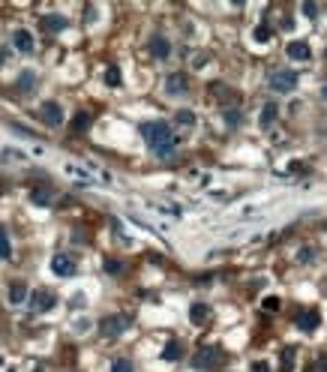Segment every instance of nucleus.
<instances>
[{"label":"nucleus","instance_id":"nucleus-29","mask_svg":"<svg viewBox=\"0 0 327 372\" xmlns=\"http://www.w3.org/2000/svg\"><path fill=\"white\" fill-rule=\"evenodd\" d=\"M225 120H228L231 126H237V120H240V114H237V111H228V114H225Z\"/></svg>","mask_w":327,"mask_h":372},{"label":"nucleus","instance_id":"nucleus-31","mask_svg":"<svg viewBox=\"0 0 327 372\" xmlns=\"http://www.w3.org/2000/svg\"><path fill=\"white\" fill-rule=\"evenodd\" d=\"M252 372H267V366H264V363H255V366H252Z\"/></svg>","mask_w":327,"mask_h":372},{"label":"nucleus","instance_id":"nucleus-8","mask_svg":"<svg viewBox=\"0 0 327 372\" xmlns=\"http://www.w3.org/2000/svg\"><path fill=\"white\" fill-rule=\"evenodd\" d=\"M51 270L57 276H72V273H75V261H72L69 255H54L51 258Z\"/></svg>","mask_w":327,"mask_h":372},{"label":"nucleus","instance_id":"nucleus-18","mask_svg":"<svg viewBox=\"0 0 327 372\" xmlns=\"http://www.w3.org/2000/svg\"><path fill=\"white\" fill-rule=\"evenodd\" d=\"M51 198H54V192L45 189V186H42V189H33V192H30V201H33V204H51Z\"/></svg>","mask_w":327,"mask_h":372},{"label":"nucleus","instance_id":"nucleus-25","mask_svg":"<svg viewBox=\"0 0 327 372\" xmlns=\"http://www.w3.org/2000/svg\"><path fill=\"white\" fill-rule=\"evenodd\" d=\"M105 270L108 273H120V261L117 258H105Z\"/></svg>","mask_w":327,"mask_h":372},{"label":"nucleus","instance_id":"nucleus-16","mask_svg":"<svg viewBox=\"0 0 327 372\" xmlns=\"http://www.w3.org/2000/svg\"><path fill=\"white\" fill-rule=\"evenodd\" d=\"M42 27H45L48 33H57V30L66 27V18H63V15H45V18H42Z\"/></svg>","mask_w":327,"mask_h":372},{"label":"nucleus","instance_id":"nucleus-27","mask_svg":"<svg viewBox=\"0 0 327 372\" xmlns=\"http://www.w3.org/2000/svg\"><path fill=\"white\" fill-rule=\"evenodd\" d=\"M291 357H294V351L288 348V351H285V360H282V372H288V369H291Z\"/></svg>","mask_w":327,"mask_h":372},{"label":"nucleus","instance_id":"nucleus-12","mask_svg":"<svg viewBox=\"0 0 327 372\" xmlns=\"http://www.w3.org/2000/svg\"><path fill=\"white\" fill-rule=\"evenodd\" d=\"M285 51H288V57H291V60H309V57H312V51H309L306 42H291Z\"/></svg>","mask_w":327,"mask_h":372},{"label":"nucleus","instance_id":"nucleus-26","mask_svg":"<svg viewBox=\"0 0 327 372\" xmlns=\"http://www.w3.org/2000/svg\"><path fill=\"white\" fill-rule=\"evenodd\" d=\"M255 39H261V42H264V39H270V27H267V24H261V27L255 30Z\"/></svg>","mask_w":327,"mask_h":372},{"label":"nucleus","instance_id":"nucleus-13","mask_svg":"<svg viewBox=\"0 0 327 372\" xmlns=\"http://www.w3.org/2000/svg\"><path fill=\"white\" fill-rule=\"evenodd\" d=\"M210 318V306L207 303H192V309H189V321L192 324H204Z\"/></svg>","mask_w":327,"mask_h":372},{"label":"nucleus","instance_id":"nucleus-28","mask_svg":"<svg viewBox=\"0 0 327 372\" xmlns=\"http://www.w3.org/2000/svg\"><path fill=\"white\" fill-rule=\"evenodd\" d=\"M303 12H306L309 18H315V15H318V6H315V3H306V6H303Z\"/></svg>","mask_w":327,"mask_h":372},{"label":"nucleus","instance_id":"nucleus-7","mask_svg":"<svg viewBox=\"0 0 327 372\" xmlns=\"http://www.w3.org/2000/svg\"><path fill=\"white\" fill-rule=\"evenodd\" d=\"M165 90H168L171 96L186 93V90H189V78L183 75V72H174V75H168V81H165Z\"/></svg>","mask_w":327,"mask_h":372},{"label":"nucleus","instance_id":"nucleus-14","mask_svg":"<svg viewBox=\"0 0 327 372\" xmlns=\"http://www.w3.org/2000/svg\"><path fill=\"white\" fill-rule=\"evenodd\" d=\"M180 354H183V345H180V339H171V342L162 348V360H180Z\"/></svg>","mask_w":327,"mask_h":372},{"label":"nucleus","instance_id":"nucleus-30","mask_svg":"<svg viewBox=\"0 0 327 372\" xmlns=\"http://www.w3.org/2000/svg\"><path fill=\"white\" fill-rule=\"evenodd\" d=\"M312 255H315V252H312V249H303V252H300V255H297V258H300V261H309V258H312Z\"/></svg>","mask_w":327,"mask_h":372},{"label":"nucleus","instance_id":"nucleus-21","mask_svg":"<svg viewBox=\"0 0 327 372\" xmlns=\"http://www.w3.org/2000/svg\"><path fill=\"white\" fill-rule=\"evenodd\" d=\"M111 372H132V360H126V357H117V360L111 363Z\"/></svg>","mask_w":327,"mask_h":372},{"label":"nucleus","instance_id":"nucleus-4","mask_svg":"<svg viewBox=\"0 0 327 372\" xmlns=\"http://www.w3.org/2000/svg\"><path fill=\"white\" fill-rule=\"evenodd\" d=\"M270 84H273V90H276V93H291V90L297 87V72H291V69L276 72V75L270 78Z\"/></svg>","mask_w":327,"mask_h":372},{"label":"nucleus","instance_id":"nucleus-32","mask_svg":"<svg viewBox=\"0 0 327 372\" xmlns=\"http://www.w3.org/2000/svg\"><path fill=\"white\" fill-rule=\"evenodd\" d=\"M318 366H321V369L327 372V354H321V360H318Z\"/></svg>","mask_w":327,"mask_h":372},{"label":"nucleus","instance_id":"nucleus-9","mask_svg":"<svg viewBox=\"0 0 327 372\" xmlns=\"http://www.w3.org/2000/svg\"><path fill=\"white\" fill-rule=\"evenodd\" d=\"M12 45H15L18 51L30 54V51H33V33H30V30H24V27H21V30H15V33H12Z\"/></svg>","mask_w":327,"mask_h":372},{"label":"nucleus","instance_id":"nucleus-6","mask_svg":"<svg viewBox=\"0 0 327 372\" xmlns=\"http://www.w3.org/2000/svg\"><path fill=\"white\" fill-rule=\"evenodd\" d=\"M39 117H42L48 126H60V123H63V108H60L57 102H45V105L39 108Z\"/></svg>","mask_w":327,"mask_h":372},{"label":"nucleus","instance_id":"nucleus-10","mask_svg":"<svg viewBox=\"0 0 327 372\" xmlns=\"http://www.w3.org/2000/svg\"><path fill=\"white\" fill-rule=\"evenodd\" d=\"M150 54H153V57H159V60L171 54V45H168L165 36H150Z\"/></svg>","mask_w":327,"mask_h":372},{"label":"nucleus","instance_id":"nucleus-20","mask_svg":"<svg viewBox=\"0 0 327 372\" xmlns=\"http://www.w3.org/2000/svg\"><path fill=\"white\" fill-rule=\"evenodd\" d=\"M9 255H12V243H9L3 225H0V258H9Z\"/></svg>","mask_w":327,"mask_h":372},{"label":"nucleus","instance_id":"nucleus-19","mask_svg":"<svg viewBox=\"0 0 327 372\" xmlns=\"http://www.w3.org/2000/svg\"><path fill=\"white\" fill-rule=\"evenodd\" d=\"M87 126H90V114H87V111H78L75 120H72V132H84Z\"/></svg>","mask_w":327,"mask_h":372},{"label":"nucleus","instance_id":"nucleus-17","mask_svg":"<svg viewBox=\"0 0 327 372\" xmlns=\"http://www.w3.org/2000/svg\"><path fill=\"white\" fill-rule=\"evenodd\" d=\"M273 120H276V102H267V105L261 108V126H264V129H270V126H273Z\"/></svg>","mask_w":327,"mask_h":372},{"label":"nucleus","instance_id":"nucleus-5","mask_svg":"<svg viewBox=\"0 0 327 372\" xmlns=\"http://www.w3.org/2000/svg\"><path fill=\"white\" fill-rule=\"evenodd\" d=\"M54 303H57V297H54L51 291H45V288H36V291L30 294V306H33L36 312H48V309H54Z\"/></svg>","mask_w":327,"mask_h":372},{"label":"nucleus","instance_id":"nucleus-15","mask_svg":"<svg viewBox=\"0 0 327 372\" xmlns=\"http://www.w3.org/2000/svg\"><path fill=\"white\" fill-rule=\"evenodd\" d=\"M9 300L12 303H24L27 300V285L24 282H12L9 285Z\"/></svg>","mask_w":327,"mask_h":372},{"label":"nucleus","instance_id":"nucleus-22","mask_svg":"<svg viewBox=\"0 0 327 372\" xmlns=\"http://www.w3.org/2000/svg\"><path fill=\"white\" fill-rule=\"evenodd\" d=\"M174 117H177V123H183V126H192V123H195V114H192V111H186V108L177 111Z\"/></svg>","mask_w":327,"mask_h":372},{"label":"nucleus","instance_id":"nucleus-1","mask_svg":"<svg viewBox=\"0 0 327 372\" xmlns=\"http://www.w3.org/2000/svg\"><path fill=\"white\" fill-rule=\"evenodd\" d=\"M141 135L147 138V144L153 147L159 156H168L174 147H177V138L171 135V126L162 123V120H156V123H144V126H141Z\"/></svg>","mask_w":327,"mask_h":372},{"label":"nucleus","instance_id":"nucleus-24","mask_svg":"<svg viewBox=\"0 0 327 372\" xmlns=\"http://www.w3.org/2000/svg\"><path fill=\"white\" fill-rule=\"evenodd\" d=\"M279 306H282L279 297H264V309H267V312H279Z\"/></svg>","mask_w":327,"mask_h":372},{"label":"nucleus","instance_id":"nucleus-11","mask_svg":"<svg viewBox=\"0 0 327 372\" xmlns=\"http://www.w3.org/2000/svg\"><path fill=\"white\" fill-rule=\"evenodd\" d=\"M318 321H321V318H318L315 309H303V312L297 315V327H300V330H315Z\"/></svg>","mask_w":327,"mask_h":372},{"label":"nucleus","instance_id":"nucleus-2","mask_svg":"<svg viewBox=\"0 0 327 372\" xmlns=\"http://www.w3.org/2000/svg\"><path fill=\"white\" fill-rule=\"evenodd\" d=\"M129 324H132V315L114 312V315H105V318L99 321V333H102V336H120Z\"/></svg>","mask_w":327,"mask_h":372},{"label":"nucleus","instance_id":"nucleus-23","mask_svg":"<svg viewBox=\"0 0 327 372\" xmlns=\"http://www.w3.org/2000/svg\"><path fill=\"white\" fill-rule=\"evenodd\" d=\"M105 81H108V84H111V87H117V84H120V72H117V69L111 66V69H108V72H105Z\"/></svg>","mask_w":327,"mask_h":372},{"label":"nucleus","instance_id":"nucleus-3","mask_svg":"<svg viewBox=\"0 0 327 372\" xmlns=\"http://www.w3.org/2000/svg\"><path fill=\"white\" fill-rule=\"evenodd\" d=\"M192 366L195 369H216V366H222V348H216V345L198 348L195 357H192Z\"/></svg>","mask_w":327,"mask_h":372}]
</instances>
